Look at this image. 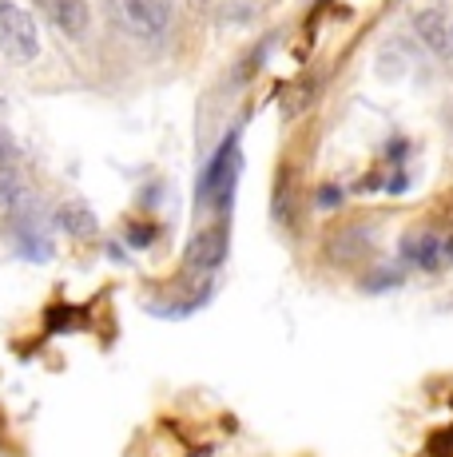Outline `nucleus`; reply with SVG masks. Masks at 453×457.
Masks as SVG:
<instances>
[{"label":"nucleus","mask_w":453,"mask_h":457,"mask_svg":"<svg viewBox=\"0 0 453 457\" xmlns=\"http://www.w3.org/2000/svg\"><path fill=\"white\" fill-rule=\"evenodd\" d=\"M239 171H243V152H239V131L223 139V147L215 152V160L207 163L203 179H199V207L211 204L219 211V219H226L231 211V199H235V187H239Z\"/></svg>","instance_id":"1"},{"label":"nucleus","mask_w":453,"mask_h":457,"mask_svg":"<svg viewBox=\"0 0 453 457\" xmlns=\"http://www.w3.org/2000/svg\"><path fill=\"white\" fill-rule=\"evenodd\" d=\"M0 52L8 64H32L40 56V29L16 0H0Z\"/></svg>","instance_id":"2"},{"label":"nucleus","mask_w":453,"mask_h":457,"mask_svg":"<svg viewBox=\"0 0 453 457\" xmlns=\"http://www.w3.org/2000/svg\"><path fill=\"white\" fill-rule=\"evenodd\" d=\"M108 8L119 29L144 44L163 40L171 29V0H108Z\"/></svg>","instance_id":"3"},{"label":"nucleus","mask_w":453,"mask_h":457,"mask_svg":"<svg viewBox=\"0 0 453 457\" xmlns=\"http://www.w3.org/2000/svg\"><path fill=\"white\" fill-rule=\"evenodd\" d=\"M402 262L425 270V275H438V270L453 267V235L441 231H409L402 239Z\"/></svg>","instance_id":"4"},{"label":"nucleus","mask_w":453,"mask_h":457,"mask_svg":"<svg viewBox=\"0 0 453 457\" xmlns=\"http://www.w3.org/2000/svg\"><path fill=\"white\" fill-rule=\"evenodd\" d=\"M414 32L438 60H453V12L446 0L422 4L414 12Z\"/></svg>","instance_id":"5"},{"label":"nucleus","mask_w":453,"mask_h":457,"mask_svg":"<svg viewBox=\"0 0 453 457\" xmlns=\"http://www.w3.org/2000/svg\"><path fill=\"white\" fill-rule=\"evenodd\" d=\"M226 239H231V231H226V219L211 227H199L195 235H191L187 251H183V262H187V270H195V275H207V270H219L223 259H226Z\"/></svg>","instance_id":"6"},{"label":"nucleus","mask_w":453,"mask_h":457,"mask_svg":"<svg viewBox=\"0 0 453 457\" xmlns=\"http://www.w3.org/2000/svg\"><path fill=\"white\" fill-rule=\"evenodd\" d=\"M45 12H48V21L56 24V32H64V37H72V40H80L92 21L88 0H45Z\"/></svg>","instance_id":"7"},{"label":"nucleus","mask_w":453,"mask_h":457,"mask_svg":"<svg viewBox=\"0 0 453 457\" xmlns=\"http://www.w3.org/2000/svg\"><path fill=\"white\" fill-rule=\"evenodd\" d=\"M0 215H4L8 223H16V219L32 215L29 187H24V179H21V175H16L8 163H0Z\"/></svg>","instance_id":"8"},{"label":"nucleus","mask_w":453,"mask_h":457,"mask_svg":"<svg viewBox=\"0 0 453 457\" xmlns=\"http://www.w3.org/2000/svg\"><path fill=\"white\" fill-rule=\"evenodd\" d=\"M56 227L68 235H95V215L88 204H80V199H68V204L56 207Z\"/></svg>","instance_id":"9"},{"label":"nucleus","mask_w":453,"mask_h":457,"mask_svg":"<svg viewBox=\"0 0 453 457\" xmlns=\"http://www.w3.org/2000/svg\"><path fill=\"white\" fill-rule=\"evenodd\" d=\"M382 278H366V291H386V287H402V270H378Z\"/></svg>","instance_id":"10"},{"label":"nucleus","mask_w":453,"mask_h":457,"mask_svg":"<svg viewBox=\"0 0 453 457\" xmlns=\"http://www.w3.org/2000/svg\"><path fill=\"white\" fill-rule=\"evenodd\" d=\"M147 239H155L152 227H132V247H147Z\"/></svg>","instance_id":"11"},{"label":"nucleus","mask_w":453,"mask_h":457,"mask_svg":"<svg viewBox=\"0 0 453 457\" xmlns=\"http://www.w3.org/2000/svg\"><path fill=\"white\" fill-rule=\"evenodd\" d=\"M8 160H12V139L0 131V163H8Z\"/></svg>","instance_id":"12"}]
</instances>
